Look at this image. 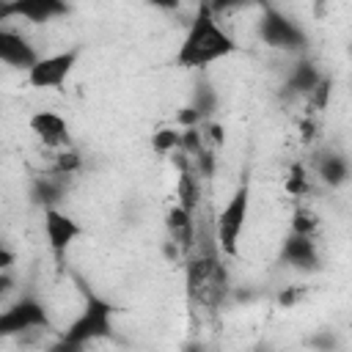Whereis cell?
Masks as SVG:
<instances>
[{
  "label": "cell",
  "mask_w": 352,
  "mask_h": 352,
  "mask_svg": "<svg viewBox=\"0 0 352 352\" xmlns=\"http://www.w3.org/2000/svg\"><path fill=\"white\" fill-rule=\"evenodd\" d=\"M41 226H44L47 248H50V253H52L58 261H60V258L72 250V245L85 234V228H82L69 212H63L60 206L44 209V212H41Z\"/></svg>",
  "instance_id": "cell-7"
},
{
  "label": "cell",
  "mask_w": 352,
  "mask_h": 352,
  "mask_svg": "<svg viewBox=\"0 0 352 352\" xmlns=\"http://www.w3.org/2000/svg\"><path fill=\"white\" fill-rule=\"evenodd\" d=\"M182 140H184V129L182 126H160V129H154V135H151V148L157 151V154H165V157H173V154H179L182 151Z\"/></svg>",
  "instance_id": "cell-16"
},
{
  "label": "cell",
  "mask_w": 352,
  "mask_h": 352,
  "mask_svg": "<svg viewBox=\"0 0 352 352\" xmlns=\"http://www.w3.org/2000/svg\"><path fill=\"white\" fill-rule=\"evenodd\" d=\"M195 165H198V173L204 176V179H209L212 176V170H214V148H204L198 157H195Z\"/></svg>",
  "instance_id": "cell-25"
},
{
  "label": "cell",
  "mask_w": 352,
  "mask_h": 352,
  "mask_svg": "<svg viewBox=\"0 0 352 352\" xmlns=\"http://www.w3.org/2000/svg\"><path fill=\"white\" fill-rule=\"evenodd\" d=\"M28 129L33 132V138L50 151L58 154L63 148H72V135H69V121L55 113V110H36L28 118Z\"/></svg>",
  "instance_id": "cell-8"
},
{
  "label": "cell",
  "mask_w": 352,
  "mask_h": 352,
  "mask_svg": "<svg viewBox=\"0 0 352 352\" xmlns=\"http://www.w3.org/2000/svg\"><path fill=\"white\" fill-rule=\"evenodd\" d=\"M308 346L314 352H336L338 349V336L333 330H319L308 338Z\"/></svg>",
  "instance_id": "cell-23"
},
{
  "label": "cell",
  "mask_w": 352,
  "mask_h": 352,
  "mask_svg": "<svg viewBox=\"0 0 352 352\" xmlns=\"http://www.w3.org/2000/svg\"><path fill=\"white\" fill-rule=\"evenodd\" d=\"M85 294V305L82 311L66 324V330L60 333L63 341H72V344H80V346H88L99 338H110L113 336V316H116V305L88 289H82Z\"/></svg>",
  "instance_id": "cell-3"
},
{
  "label": "cell",
  "mask_w": 352,
  "mask_h": 352,
  "mask_svg": "<svg viewBox=\"0 0 352 352\" xmlns=\"http://www.w3.org/2000/svg\"><path fill=\"white\" fill-rule=\"evenodd\" d=\"M201 132H204V140H206L209 148H223V146H226V126L217 124L214 118L206 121V124L201 126Z\"/></svg>",
  "instance_id": "cell-24"
},
{
  "label": "cell",
  "mask_w": 352,
  "mask_h": 352,
  "mask_svg": "<svg viewBox=\"0 0 352 352\" xmlns=\"http://www.w3.org/2000/svg\"><path fill=\"white\" fill-rule=\"evenodd\" d=\"M195 214H190L184 206H179V204H173L170 209H168V214H165V228H168V234H170V242L173 245H179L182 250H190L192 248V242H195V220H192Z\"/></svg>",
  "instance_id": "cell-15"
},
{
  "label": "cell",
  "mask_w": 352,
  "mask_h": 352,
  "mask_svg": "<svg viewBox=\"0 0 352 352\" xmlns=\"http://www.w3.org/2000/svg\"><path fill=\"white\" fill-rule=\"evenodd\" d=\"M239 50L236 38L226 30L223 19L217 16V8L212 3H201L195 16L187 22V30L176 47V66L190 72H204L217 60L231 58Z\"/></svg>",
  "instance_id": "cell-1"
},
{
  "label": "cell",
  "mask_w": 352,
  "mask_h": 352,
  "mask_svg": "<svg viewBox=\"0 0 352 352\" xmlns=\"http://www.w3.org/2000/svg\"><path fill=\"white\" fill-rule=\"evenodd\" d=\"M256 33L261 38L264 47L270 50H280V52H302L308 47V33L300 28V22H294L289 14H283L275 6H264Z\"/></svg>",
  "instance_id": "cell-4"
},
{
  "label": "cell",
  "mask_w": 352,
  "mask_h": 352,
  "mask_svg": "<svg viewBox=\"0 0 352 352\" xmlns=\"http://www.w3.org/2000/svg\"><path fill=\"white\" fill-rule=\"evenodd\" d=\"M176 204L184 206L190 214H195L198 209V176H192L190 170H182L176 179Z\"/></svg>",
  "instance_id": "cell-18"
},
{
  "label": "cell",
  "mask_w": 352,
  "mask_h": 352,
  "mask_svg": "<svg viewBox=\"0 0 352 352\" xmlns=\"http://www.w3.org/2000/svg\"><path fill=\"white\" fill-rule=\"evenodd\" d=\"M14 261H16V253L8 245H0V272H11Z\"/></svg>",
  "instance_id": "cell-26"
},
{
  "label": "cell",
  "mask_w": 352,
  "mask_h": 352,
  "mask_svg": "<svg viewBox=\"0 0 352 352\" xmlns=\"http://www.w3.org/2000/svg\"><path fill=\"white\" fill-rule=\"evenodd\" d=\"M250 201H253V187H250V179L242 176L214 220V242H217V250H223L226 256H236L239 250V242L250 217Z\"/></svg>",
  "instance_id": "cell-2"
},
{
  "label": "cell",
  "mask_w": 352,
  "mask_h": 352,
  "mask_svg": "<svg viewBox=\"0 0 352 352\" xmlns=\"http://www.w3.org/2000/svg\"><path fill=\"white\" fill-rule=\"evenodd\" d=\"M302 297H305V289H294V286H292V289H286V292L278 297V302L286 305V308H292V305H294L297 300H302Z\"/></svg>",
  "instance_id": "cell-27"
},
{
  "label": "cell",
  "mask_w": 352,
  "mask_h": 352,
  "mask_svg": "<svg viewBox=\"0 0 352 352\" xmlns=\"http://www.w3.org/2000/svg\"><path fill=\"white\" fill-rule=\"evenodd\" d=\"M77 60H80V47H69V50H60V52L41 55L38 63L25 74V80H28L30 88H38V91L63 88L66 80L72 77V72L77 69Z\"/></svg>",
  "instance_id": "cell-6"
},
{
  "label": "cell",
  "mask_w": 352,
  "mask_h": 352,
  "mask_svg": "<svg viewBox=\"0 0 352 352\" xmlns=\"http://www.w3.org/2000/svg\"><path fill=\"white\" fill-rule=\"evenodd\" d=\"M314 173L316 179L330 187V190H338L344 187L349 179H352V168H349V160L341 154V151H322L314 162Z\"/></svg>",
  "instance_id": "cell-12"
},
{
  "label": "cell",
  "mask_w": 352,
  "mask_h": 352,
  "mask_svg": "<svg viewBox=\"0 0 352 352\" xmlns=\"http://www.w3.org/2000/svg\"><path fill=\"white\" fill-rule=\"evenodd\" d=\"M47 352H85V346H80V344H72V341H63L60 336H58V341L47 349Z\"/></svg>",
  "instance_id": "cell-28"
},
{
  "label": "cell",
  "mask_w": 352,
  "mask_h": 352,
  "mask_svg": "<svg viewBox=\"0 0 352 352\" xmlns=\"http://www.w3.org/2000/svg\"><path fill=\"white\" fill-rule=\"evenodd\" d=\"M52 327L50 311L47 305L33 297V294H22L19 300H14L11 305L3 308L0 314V336L3 338H14V336H28V333H44Z\"/></svg>",
  "instance_id": "cell-5"
},
{
  "label": "cell",
  "mask_w": 352,
  "mask_h": 352,
  "mask_svg": "<svg viewBox=\"0 0 352 352\" xmlns=\"http://www.w3.org/2000/svg\"><path fill=\"white\" fill-rule=\"evenodd\" d=\"M330 96H333V80L324 74V80H322V82L314 88V94L305 99V104L311 107L308 116H311V113H322V110L330 104Z\"/></svg>",
  "instance_id": "cell-22"
},
{
  "label": "cell",
  "mask_w": 352,
  "mask_h": 352,
  "mask_svg": "<svg viewBox=\"0 0 352 352\" xmlns=\"http://www.w3.org/2000/svg\"><path fill=\"white\" fill-rule=\"evenodd\" d=\"M190 107L201 116V121H204V124H206V121H212V118H214V110H217V91H214L209 82L195 85Z\"/></svg>",
  "instance_id": "cell-17"
},
{
  "label": "cell",
  "mask_w": 352,
  "mask_h": 352,
  "mask_svg": "<svg viewBox=\"0 0 352 352\" xmlns=\"http://www.w3.org/2000/svg\"><path fill=\"white\" fill-rule=\"evenodd\" d=\"M38 50L28 41V36H22L19 30L3 25L0 28V60L6 66H14V69H22L25 74L38 63Z\"/></svg>",
  "instance_id": "cell-10"
},
{
  "label": "cell",
  "mask_w": 352,
  "mask_h": 352,
  "mask_svg": "<svg viewBox=\"0 0 352 352\" xmlns=\"http://www.w3.org/2000/svg\"><path fill=\"white\" fill-rule=\"evenodd\" d=\"M28 195H30V201H33L41 212H44V209H52V206H60V201H63V195H66V179H63V176H55V173L33 176Z\"/></svg>",
  "instance_id": "cell-14"
},
{
  "label": "cell",
  "mask_w": 352,
  "mask_h": 352,
  "mask_svg": "<svg viewBox=\"0 0 352 352\" xmlns=\"http://www.w3.org/2000/svg\"><path fill=\"white\" fill-rule=\"evenodd\" d=\"M349 55H352V47H349Z\"/></svg>",
  "instance_id": "cell-31"
},
{
  "label": "cell",
  "mask_w": 352,
  "mask_h": 352,
  "mask_svg": "<svg viewBox=\"0 0 352 352\" xmlns=\"http://www.w3.org/2000/svg\"><path fill=\"white\" fill-rule=\"evenodd\" d=\"M300 132H302V143H311V140H314V135H316V124H314V118H311V116H308V118H302Z\"/></svg>",
  "instance_id": "cell-29"
},
{
  "label": "cell",
  "mask_w": 352,
  "mask_h": 352,
  "mask_svg": "<svg viewBox=\"0 0 352 352\" xmlns=\"http://www.w3.org/2000/svg\"><path fill=\"white\" fill-rule=\"evenodd\" d=\"M289 231L292 234H302V236H316V231H319V214L311 206H297L294 214H292Z\"/></svg>",
  "instance_id": "cell-21"
},
{
  "label": "cell",
  "mask_w": 352,
  "mask_h": 352,
  "mask_svg": "<svg viewBox=\"0 0 352 352\" xmlns=\"http://www.w3.org/2000/svg\"><path fill=\"white\" fill-rule=\"evenodd\" d=\"M80 168H82V157L77 154V148H74V146H72V148H63V151H58V154H52L50 173L69 179V176H74Z\"/></svg>",
  "instance_id": "cell-19"
},
{
  "label": "cell",
  "mask_w": 352,
  "mask_h": 352,
  "mask_svg": "<svg viewBox=\"0 0 352 352\" xmlns=\"http://www.w3.org/2000/svg\"><path fill=\"white\" fill-rule=\"evenodd\" d=\"M283 190L289 195H294V198H305L311 192V173H308V168L302 162H294L289 168V176L283 182Z\"/></svg>",
  "instance_id": "cell-20"
},
{
  "label": "cell",
  "mask_w": 352,
  "mask_h": 352,
  "mask_svg": "<svg viewBox=\"0 0 352 352\" xmlns=\"http://www.w3.org/2000/svg\"><path fill=\"white\" fill-rule=\"evenodd\" d=\"M280 261L289 264L297 272H316L322 270V253L316 245V236H302V234H286L280 242Z\"/></svg>",
  "instance_id": "cell-9"
},
{
  "label": "cell",
  "mask_w": 352,
  "mask_h": 352,
  "mask_svg": "<svg viewBox=\"0 0 352 352\" xmlns=\"http://www.w3.org/2000/svg\"><path fill=\"white\" fill-rule=\"evenodd\" d=\"M253 352H270V346H256Z\"/></svg>",
  "instance_id": "cell-30"
},
{
  "label": "cell",
  "mask_w": 352,
  "mask_h": 352,
  "mask_svg": "<svg viewBox=\"0 0 352 352\" xmlns=\"http://www.w3.org/2000/svg\"><path fill=\"white\" fill-rule=\"evenodd\" d=\"M324 80V74H322V69L311 60V58H300L292 69H289V74H286V94L289 96H300V99H308L311 94H314V88L319 85Z\"/></svg>",
  "instance_id": "cell-13"
},
{
  "label": "cell",
  "mask_w": 352,
  "mask_h": 352,
  "mask_svg": "<svg viewBox=\"0 0 352 352\" xmlns=\"http://www.w3.org/2000/svg\"><path fill=\"white\" fill-rule=\"evenodd\" d=\"M69 6L58 3V0H11L0 6V16H16V19H28V22H52L58 16H66Z\"/></svg>",
  "instance_id": "cell-11"
}]
</instances>
